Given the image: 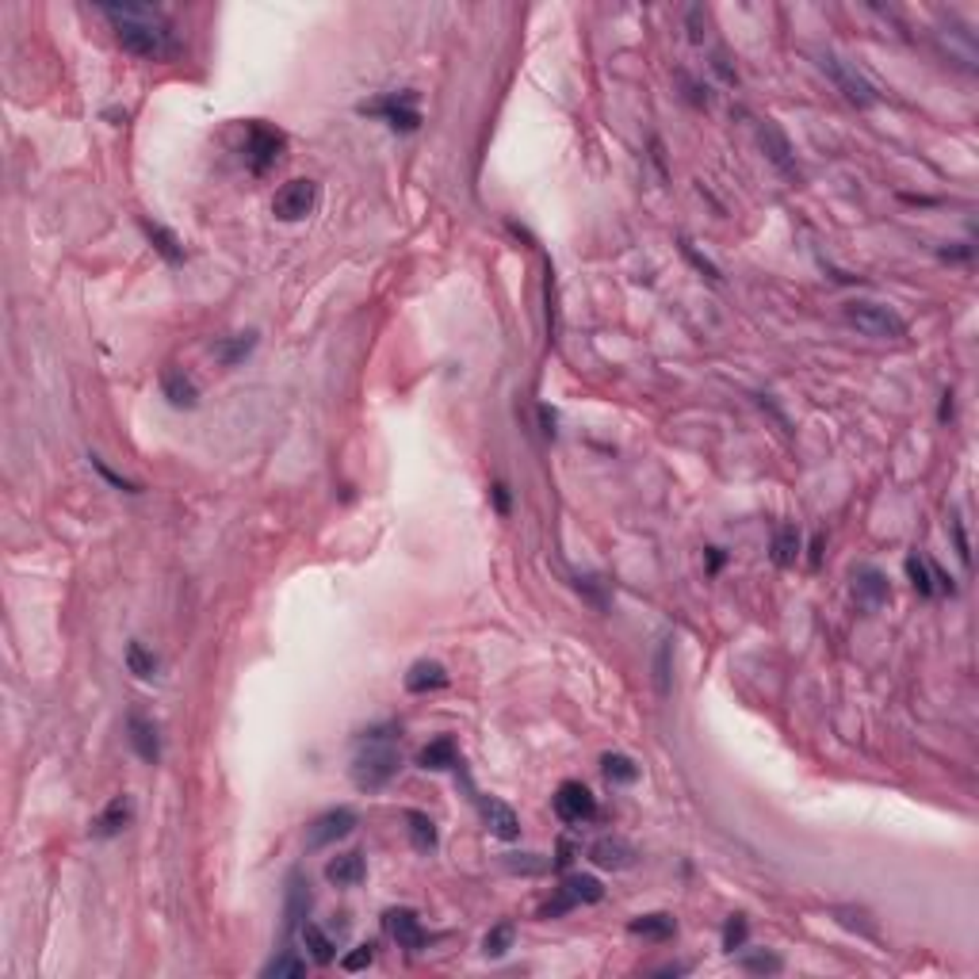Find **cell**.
<instances>
[{
	"label": "cell",
	"mask_w": 979,
	"mask_h": 979,
	"mask_svg": "<svg viewBox=\"0 0 979 979\" xmlns=\"http://www.w3.org/2000/svg\"><path fill=\"white\" fill-rule=\"evenodd\" d=\"M510 949H513V922L494 926V930L482 937V952H486V957H505Z\"/></svg>",
	"instance_id": "cell-30"
},
{
	"label": "cell",
	"mask_w": 979,
	"mask_h": 979,
	"mask_svg": "<svg viewBox=\"0 0 979 979\" xmlns=\"http://www.w3.org/2000/svg\"><path fill=\"white\" fill-rule=\"evenodd\" d=\"M570 907H578V903L570 899V895L563 892V887H558V895H555V899L548 903V907H543V919H558V914H563V911H570Z\"/></svg>",
	"instance_id": "cell-37"
},
{
	"label": "cell",
	"mask_w": 979,
	"mask_h": 979,
	"mask_svg": "<svg viewBox=\"0 0 979 979\" xmlns=\"http://www.w3.org/2000/svg\"><path fill=\"white\" fill-rule=\"evenodd\" d=\"M854 597L864 613H876L880 605H887L892 590H887V578L876 566H861V570H854Z\"/></svg>",
	"instance_id": "cell-10"
},
{
	"label": "cell",
	"mask_w": 979,
	"mask_h": 979,
	"mask_svg": "<svg viewBox=\"0 0 979 979\" xmlns=\"http://www.w3.org/2000/svg\"><path fill=\"white\" fill-rule=\"evenodd\" d=\"M317 203V184L314 181H287L272 199V214L279 222H299L307 219Z\"/></svg>",
	"instance_id": "cell-5"
},
{
	"label": "cell",
	"mask_w": 979,
	"mask_h": 979,
	"mask_svg": "<svg viewBox=\"0 0 979 979\" xmlns=\"http://www.w3.org/2000/svg\"><path fill=\"white\" fill-rule=\"evenodd\" d=\"M417 761H421V769H452V766H460V758H455V742L452 739H437V742H429L421 754H417Z\"/></svg>",
	"instance_id": "cell-24"
},
{
	"label": "cell",
	"mask_w": 979,
	"mask_h": 979,
	"mask_svg": "<svg viewBox=\"0 0 979 979\" xmlns=\"http://www.w3.org/2000/svg\"><path fill=\"white\" fill-rule=\"evenodd\" d=\"M907 574H911V582H914V590H919L922 597H934V566L926 563V558H919V555H911L907 558Z\"/></svg>",
	"instance_id": "cell-32"
},
{
	"label": "cell",
	"mask_w": 979,
	"mask_h": 979,
	"mask_svg": "<svg viewBox=\"0 0 979 979\" xmlns=\"http://www.w3.org/2000/svg\"><path fill=\"white\" fill-rule=\"evenodd\" d=\"M383 926H387V934L398 941L402 949H421L425 945V926L421 919L410 911V907H394L383 914Z\"/></svg>",
	"instance_id": "cell-11"
},
{
	"label": "cell",
	"mask_w": 979,
	"mask_h": 979,
	"mask_svg": "<svg viewBox=\"0 0 979 979\" xmlns=\"http://www.w3.org/2000/svg\"><path fill=\"white\" fill-rule=\"evenodd\" d=\"M601 773L613 784H631L635 777H639V769H635V761L624 758V754H605L601 758Z\"/></svg>",
	"instance_id": "cell-26"
},
{
	"label": "cell",
	"mask_w": 979,
	"mask_h": 979,
	"mask_svg": "<svg viewBox=\"0 0 979 979\" xmlns=\"http://www.w3.org/2000/svg\"><path fill=\"white\" fill-rule=\"evenodd\" d=\"M92 467H96L100 475H104V478L111 482V486H119V490H131V494H134V482H126V478H119V475H116V470H108V467H104V460H100V455H92Z\"/></svg>",
	"instance_id": "cell-39"
},
{
	"label": "cell",
	"mask_w": 979,
	"mask_h": 979,
	"mask_svg": "<svg viewBox=\"0 0 979 979\" xmlns=\"http://www.w3.org/2000/svg\"><path fill=\"white\" fill-rule=\"evenodd\" d=\"M563 892L574 903H601L605 887H601V880H593V876H566Z\"/></svg>",
	"instance_id": "cell-25"
},
{
	"label": "cell",
	"mask_w": 979,
	"mask_h": 979,
	"mask_svg": "<svg viewBox=\"0 0 979 979\" xmlns=\"http://www.w3.org/2000/svg\"><path fill=\"white\" fill-rule=\"evenodd\" d=\"M394 773H398V750L387 742H372L352 761V781H356V788H364V792L383 788Z\"/></svg>",
	"instance_id": "cell-3"
},
{
	"label": "cell",
	"mask_w": 979,
	"mask_h": 979,
	"mask_svg": "<svg viewBox=\"0 0 979 979\" xmlns=\"http://www.w3.org/2000/svg\"><path fill=\"white\" fill-rule=\"evenodd\" d=\"M131 815H134V811H131V799H126V796H116L104 811H100V819L92 823V834H96V838H116L119 831H126V826H131Z\"/></svg>",
	"instance_id": "cell-15"
},
{
	"label": "cell",
	"mask_w": 979,
	"mask_h": 979,
	"mask_svg": "<svg viewBox=\"0 0 979 979\" xmlns=\"http://www.w3.org/2000/svg\"><path fill=\"white\" fill-rule=\"evenodd\" d=\"M405 823H410V842H413V849H421V854L437 849V823H432L425 811H405Z\"/></svg>",
	"instance_id": "cell-23"
},
{
	"label": "cell",
	"mask_w": 979,
	"mask_h": 979,
	"mask_svg": "<svg viewBox=\"0 0 979 979\" xmlns=\"http://www.w3.org/2000/svg\"><path fill=\"white\" fill-rule=\"evenodd\" d=\"M555 864H558V869H566V864H570V846H566V842L558 846V861H555Z\"/></svg>",
	"instance_id": "cell-42"
},
{
	"label": "cell",
	"mask_w": 979,
	"mask_h": 979,
	"mask_svg": "<svg viewBox=\"0 0 979 979\" xmlns=\"http://www.w3.org/2000/svg\"><path fill=\"white\" fill-rule=\"evenodd\" d=\"M356 831V811L352 807H333L325 811L322 819H314V826L307 831V846L310 849H322V846H333L341 838H349Z\"/></svg>",
	"instance_id": "cell-9"
},
{
	"label": "cell",
	"mask_w": 979,
	"mask_h": 979,
	"mask_svg": "<svg viewBox=\"0 0 979 979\" xmlns=\"http://www.w3.org/2000/svg\"><path fill=\"white\" fill-rule=\"evenodd\" d=\"M478 807H482V819H486L494 838H502V842L520 838V819L510 804H502V799H478Z\"/></svg>",
	"instance_id": "cell-12"
},
{
	"label": "cell",
	"mask_w": 979,
	"mask_h": 979,
	"mask_svg": "<svg viewBox=\"0 0 979 979\" xmlns=\"http://www.w3.org/2000/svg\"><path fill=\"white\" fill-rule=\"evenodd\" d=\"M746 934H750L746 919H742V914H731L727 926H723V949H727V952L742 949V945H746Z\"/></svg>",
	"instance_id": "cell-34"
},
{
	"label": "cell",
	"mask_w": 979,
	"mask_h": 979,
	"mask_svg": "<svg viewBox=\"0 0 979 979\" xmlns=\"http://www.w3.org/2000/svg\"><path fill=\"white\" fill-rule=\"evenodd\" d=\"M310 914V892H307V884H302V876H291V887H287V911H284V930L287 934H295V930H302V919H307Z\"/></svg>",
	"instance_id": "cell-17"
},
{
	"label": "cell",
	"mask_w": 979,
	"mask_h": 979,
	"mask_svg": "<svg viewBox=\"0 0 979 979\" xmlns=\"http://www.w3.org/2000/svg\"><path fill=\"white\" fill-rule=\"evenodd\" d=\"M796 551H799V532L788 525V528L777 532V540H773V563H777V566H788V563L796 558Z\"/></svg>",
	"instance_id": "cell-31"
},
{
	"label": "cell",
	"mask_w": 979,
	"mask_h": 979,
	"mask_svg": "<svg viewBox=\"0 0 979 979\" xmlns=\"http://www.w3.org/2000/svg\"><path fill=\"white\" fill-rule=\"evenodd\" d=\"M360 116H379L387 119L394 131H417L421 126V116L413 108V92L390 96V100H375V104H360Z\"/></svg>",
	"instance_id": "cell-8"
},
{
	"label": "cell",
	"mask_w": 979,
	"mask_h": 979,
	"mask_svg": "<svg viewBox=\"0 0 979 979\" xmlns=\"http://www.w3.org/2000/svg\"><path fill=\"white\" fill-rule=\"evenodd\" d=\"M555 815L570 823V826H578V823H590L597 815V799L586 784H578V781H566V784H558V792H555Z\"/></svg>",
	"instance_id": "cell-7"
},
{
	"label": "cell",
	"mask_w": 979,
	"mask_h": 979,
	"mask_svg": "<svg viewBox=\"0 0 979 979\" xmlns=\"http://www.w3.org/2000/svg\"><path fill=\"white\" fill-rule=\"evenodd\" d=\"M628 930L635 937H651V941H666L678 934V922L670 919V914H643V919H631L628 922Z\"/></svg>",
	"instance_id": "cell-21"
},
{
	"label": "cell",
	"mask_w": 979,
	"mask_h": 979,
	"mask_svg": "<svg viewBox=\"0 0 979 979\" xmlns=\"http://www.w3.org/2000/svg\"><path fill=\"white\" fill-rule=\"evenodd\" d=\"M253 345H257V333H237L234 341H226V345H214V356H219L226 367H234L237 360H245L253 352Z\"/></svg>",
	"instance_id": "cell-28"
},
{
	"label": "cell",
	"mask_w": 979,
	"mask_h": 979,
	"mask_svg": "<svg viewBox=\"0 0 979 979\" xmlns=\"http://www.w3.org/2000/svg\"><path fill=\"white\" fill-rule=\"evenodd\" d=\"M819 69L838 84V92H842L849 104H857V108H872L876 104V88L861 77V73L849 66V61H842L838 54H819Z\"/></svg>",
	"instance_id": "cell-4"
},
{
	"label": "cell",
	"mask_w": 979,
	"mask_h": 979,
	"mask_svg": "<svg viewBox=\"0 0 979 979\" xmlns=\"http://www.w3.org/2000/svg\"><path fill=\"white\" fill-rule=\"evenodd\" d=\"M161 394L169 398V405H176V410H196L199 405V387L184 372H165Z\"/></svg>",
	"instance_id": "cell-14"
},
{
	"label": "cell",
	"mask_w": 979,
	"mask_h": 979,
	"mask_svg": "<svg viewBox=\"0 0 979 979\" xmlns=\"http://www.w3.org/2000/svg\"><path fill=\"white\" fill-rule=\"evenodd\" d=\"M307 972V960H299L295 952H279L272 964H264V979H299Z\"/></svg>",
	"instance_id": "cell-29"
},
{
	"label": "cell",
	"mask_w": 979,
	"mask_h": 979,
	"mask_svg": "<svg viewBox=\"0 0 979 979\" xmlns=\"http://www.w3.org/2000/svg\"><path fill=\"white\" fill-rule=\"evenodd\" d=\"M532 857H536V854H525L520 861H510V869H517V872H540L543 864H548V861H532Z\"/></svg>",
	"instance_id": "cell-40"
},
{
	"label": "cell",
	"mask_w": 979,
	"mask_h": 979,
	"mask_svg": "<svg viewBox=\"0 0 979 979\" xmlns=\"http://www.w3.org/2000/svg\"><path fill=\"white\" fill-rule=\"evenodd\" d=\"M279 154H284V134L272 131V126H264V123H249V138H245V161H249V169L253 173H269L272 165L279 161Z\"/></svg>",
	"instance_id": "cell-6"
},
{
	"label": "cell",
	"mask_w": 979,
	"mask_h": 979,
	"mask_svg": "<svg viewBox=\"0 0 979 979\" xmlns=\"http://www.w3.org/2000/svg\"><path fill=\"white\" fill-rule=\"evenodd\" d=\"M367 876V864L360 854H341L325 864V880L337 884V887H356Z\"/></svg>",
	"instance_id": "cell-16"
},
{
	"label": "cell",
	"mask_w": 979,
	"mask_h": 979,
	"mask_svg": "<svg viewBox=\"0 0 979 979\" xmlns=\"http://www.w3.org/2000/svg\"><path fill=\"white\" fill-rule=\"evenodd\" d=\"M742 968L746 972H758V975H777L784 968V960L773 957V952H758V957H746L742 960Z\"/></svg>",
	"instance_id": "cell-35"
},
{
	"label": "cell",
	"mask_w": 979,
	"mask_h": 979,
	"mask_svg": "<svg viewBox=\"0 0 979 979\" xmlns=\"http://www.w3.org/2000/svg\"><path fill=\"white\" fill-rule=\"evenodd\" d=\"M131 746L138 750L142 761H157L161 758V742H157V727L142 716H131Z\"/></svg>",
	"instance_id": "cell-19"
},
{
	"label": "cell",
	"mask_w": 979,
	"mask_h": 979,
	"mask_svg": "<svg viewBox=\"0 0 979 979\" xmlns=\"http://www.w3.org/2000/svg\"><path fill=\"white\" fill-rule=\"evenodd\" d=\"M494 498H498V510H502V513L510 510V494H505V486H494Z\"/></svg>",
	"instance_id": "cell-41"
},
{
	"label": "cell",
	"mask_w": 979,
	"mask_h": 979,
	"mask_svg": "<svg viewBox=\"0 0 979 979\" xmlns=\"http://www.w3.org/2000/svg\"><path fill=\"white\" fill-rule=\"evenodd\" d=\"M302 945L310 949V957H314V964H333L337 960V945L333 941H329V934L322 930V926H314V922H307L302 926Z\"/></svg>",
	"instance_id": "cell-22"
},
{
	"label": "cell",
	"mask_w": 979,
	"mask_h": 979,
	"mask_svg": "<svg viewBox=\"0 0 979 979\" xmlns=\"http://www.w3.org/2000/svg\"><path fill=\"white\" fill-rule=\"evenodd\" d=\"M658 693H670V643L658 651Z\"/></svg>",
	"instance_id": "cell-38"
},
{
	"label": "cell",
	"mask_w": 979,
	"mask_h": 979,
	"mask_svg": "<svg viewBox=\"0 0 979 979\" xmlns=\"http://www.w3.org/2000/svg\"><path fill=\"white\" fill-rule=\"evenodd\" d=\"M448 685V670L440 662H413L410 673H405V689L410 693H432V689H444Z\"/></svg>",
	"instance_id": "cell-18"
},
{
	"label": "cell",
	"mask_w": 979,
	"mask_h": 979,
	"mask_svg": "<svg viewBox=\"0 0 979 979\" xmlns=\"http://www.w3.org/2000/svg\"><path fill=\"white\" fill-rule=\"evenodd\" d=\"M761 146H766V154H769V161L777 165V169H784V173L796 169V165H792V146H788V138L773 123L761 126Z\"/></svg>",
	"instance_id": "cell-20"
},
{
	"label": "cell",
	"mask_w": 979,
	"mask_h": 979,
	"mask_svg": "<svg viewBox=\"0 0 979 979\" xmlns=\"http://www.w3.org/2000/svg\"><path fill=\"white\" fill-rule=\"evenodd\" d=\"M590 857L601 864V869H631L635 849H631V842H624V838H597Z\"/></svg>",
	"instance_id": "cell-13"
},
{
	"label": "cell",
	"mask_w": 979,
	"mask_h": 979,
	"mask_svg": "<svg viewBox=\"0 0 979 979\" xmlns=\"http://www.w3.org/2000/svg\"><path fill=\"white\" fill-rule=\"evenodd\" d=\"M846 317L854 322L864 337H876V341H903L907 337V322L884 302H849L846 307Z\"/></svg>",
	"instance_id": "cell-2"
},
{
	"label": "cell",
	"mask_w": 979,
	"mask_h": 979,
	"mask_svg": "<svg viewBox=\"0 0 979 979\" xmlns=\"http://www.w3.org/2000/svg\"><path fill=\"white\" fill-rule=\"evenodd\" d=\"M372 960H375V945H356L349 957L341 960V968H345V972H360V968H367Z\"/></svg>",
	"instance_id": "cell-36"
},
{
	"label": "cell",
	"mask_w": 979,
	"mask_h": 979,
	"mask_svg": "<svg viewBox=\"0 0 979 979\" xmlns=\"http://www.w3.org/2000/svg\"><path fill=\"white\" fill-rule=\"evenodd\" d=\"M100 16L111 20V28L119 35V46L134 58H173L181 43H176L173 23L165 20V12L154 4H100Z\"/></svg>",
	"instance_id": "cell-1"
},
{
	"label": "cell",
	"mask_w": 979,
	"mask_h": 979,
	"mask_svg": "<svg viewBox=\"0 0 979 979\" xmlns=\"http://www.w3.org/2000/svg\"><path fill=\"white\" fill-rule=\"evenodd\" d=\"M126 666H131V673H138V678H154V670H157V662L146 654L142 643H131V646H126Z\"/></svg>",
	"instance_id": "cell-33"
},
{
	"label": "cell",
	"mask_w": 979,
	"mask_h": 979,
	"mask_svg": "<svg viewBox=\"0 0 979 979\" xmlns=\"http://www.w3.org/2000/svg\"><path fill=\"white\" fill-rule=\"evenodd\" d=\"M146 234H149V241H154V249L161 253L165 261L169 264H181L184 261V245L181 241H176V234H169L165 230V226H146Z\"/></svg>",
	"instance_id": "cell-27"
}]
</instances>
